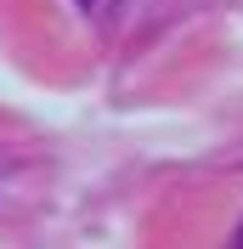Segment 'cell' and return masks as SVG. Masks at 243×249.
Here are the masks:
<instances>
[{
	"label": "cell",
	"instance_id": "obj_1",
	"mask_svg": "<svg viewBox=\"0 0 243 249\" xmlns=\"http://www.w3.org/2000/svg\"><path fill=\"white\" fill-rule=\"evenodd\" d=\"M232 249H243V221H238V232H232Z\"/></svg>",
	"mask_w": 243,
	"mask_h": 249
}]
</instances>
